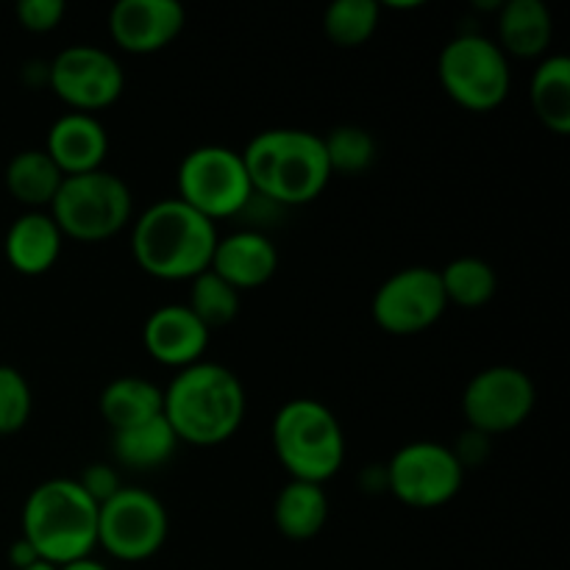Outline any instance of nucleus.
I'll use <instances>...</instances> for the list:
<instances>
[{
	"label": "nucleus",
	"instance_id": "obj_1",
	"mask_svg": "<svg viewBox=\"0 0 570 570\" xmlns=\"http://www.w3.org/2000/svg\"><path fill=\"white\" fill-rule=\"evenodd\" d=\"M248 410L245 387L232 367L220 362H198L184 367L165 387V421L178 443L212 449L239 432Z\"/></svg>",
	"mask_w": 570,
	"mask_h": 570
},
{
	"label": "nucleus",
	"instance_id": "obj_2",
	"mask_svg": "<svg viewBox=\"0 0 570 570\" xmlns=\"http://www.w3.org/2000/svg\"><path fill=\"white\" fill-rule=\"evenodd\" d=\"M243 156L256 198L278 206H304L323 195L332 181L323 137L304 128H267L259 131Z\"/></svg>",
	"mask_w": 570,
	"mask_h": 570
},
{
	"label": "nucleus",
	"instance_id": "obj_3",
	"mask_svg": "<svg viewBox=\"0 0 570 570\" xmlns=\"http://www.w3.org/2000/svg\"><path fill=\"white\" fill-rule=\"evenodd\" d=\"M217 239L215 223L178 198H161L134 220L131 254L159 282H193L212 267Z\"/></svg>",
	"mask_w": 570,
	"mask_h": 570
},
{
	"label": "nucleus",
	"instance_id": "obj_4",
	"mask_svg": "<svg viewBox=\"0 0 570 570\" xmlns=\"http://www.w3.org/2000/svg\"><path fill=\"white\" fill-rule=\"evenodd\" d=\"M98 510L78 479H48L22 504V538L39 560L61 568L98 549Z\"/></svg>",
	"mask_w": 570,
	"mask_h": 570
},
{
	"label": "nucleus",
	"instance_id": "obj_5",
	"mask_svg": "<svg viewBox=\"0 0 570 570\" xmlns=\"http://www.w3.org/2000/svg\"><path fill=\"white\" fill-rule=\"evenodd\" d=\"M276 460L295 482L326 484L345 462V432L323 401L293 399L273 415Z\"/></svg>",
	"mask_w": 570,
	"mask_h": 570
},
{
	"label": "nucleus",
	"instance_id": "obj_6",
	"mask_svg": "<svg viewBox=\"0 0 570 570\" xmlns=\"http://www.w3.org/2000/svg\"><path fill=\"white\" fill-rule=\"evenodd\" d=\"M48 215L76 243H104L131 223L134 198L128 184L109 170L67 176Z\"/></svg>",
	"mask_w": 570,
	"mask_h": 570
},
{
	"label": "nucleus",
	"instance_id": "obj_7",
	"mask_svg": "<svg viewBox=\"0 0 570 570\" xmlns=\"http://www.w3.org/2000/svg\"><path fill=\"white\" fill-rule=\"evenodd\" d=\"M438 78L445 95L468 111H493L510 98L512 67L495 39L460 33L440 50Z\"/></svg>",
	"mask_w": 570,
	"mask_h": 570
},
{
	"label": "nucleus",
	"instance_id": "obj_8",
	"mask_svg": "<svg viewBox=\"0 0 570 570\" xmlns=\"http://www.w3.org/2000/svg\"><path fill=\"white\" fill-rule=\"evenodd\" d=\"M176 184V198L212 223L243 215L256 198L243 156L226 145H200L189 150L178 165Z\"/></svg>",
	"mask_w": 570,
	"mask_h": 570
},
{
	"label": "nucleus",
	"instance_id": "obj_9",
	"mask_svg": "<svg viewBox=\"0 0 570 570\" xmlns=\"http://www.w3.org/2000/svg\"><path fill=\"white\" fill-rule=\"evenodd\" d=\"M170 534L165 504L145 488H126L98 510V549L120 562H145Z\"/></svg>",
	"mask_w": 570,
	"mask_h": 570
},
{
	"label": "nucleus",
	"instance_id": "obj_10",
	"mask_svg": "<svg viewBox=\"0 0 570 570\" xmlns=\"http://www.w3.org/2000/svg\"><path fill=\"white\" fill-rule=\"evenodd\" d=\"M387 493L412 510H438L454 501L465 484V468L454 456L451 445L434 440L406 443L390 456Z\"/></svg>",
	"mask_w": 570,
	"mask_h": 570
},
{
	"label": "nucleus",
	"instance_id": "obj_11",
	"mask_svg": "<svg viewBox=\"0 0 570 570\" xmlns=\"http://www.w3.org/2000/svg\"><path fill=\"white\" fill-rule=\"evenodd\" d=\"M538 404L532 376L515 365H490L468 382L462 393V415L468 429L495 438L521 429Z\"/></svg>",
	"mask_w": 570,
	"mask_h": 570
},
{
	"label": "nucleus",
	"instance_id": "obj_12",
	"mask_svg": "<svg viewBox=\"0 0 570 570\" xmlns=\"http://www.w3.org/2000/svg\"><path fill=\"white\" fill-rule=\"evenodd\" d=\"M48 87L70 111L95 115L120 100L126 72L109 50L98 45H70L48 65Z\"/></svg>",
	"mask_w": 570,
	"mask_h": 570
},
{
	"label": "nucleus",
	"instance_id": "obj_13",
	"mask_svg": "<svg viewBox=\"0 0 570 570\" xmlns=\"http://www.w3.org/2000/svg\"><path fill=\"white\" fill-rule=\"evenodd\" d=\"M449 309L440 273L426 265H412L384 278L371 301V315L382 332L412 337L432 328Z\"/></svg>",
	"mask_w": 570,
	"mask_h": 570
},
{
	"label": "nucleus",
	"instance_id": "obj_14",
	"mask_svg": "<svg viewBox=\"0 0 570 570\" xmlns=\"http://www.w3.org/2000/svg\"><path fill=\"white\" fill-rule=\"evenodd\" d=\"M187 11L178 0H120L109 11L111 42L134 56L159 53L184 31Z\"/></svg>",
	"mask_w": 570,
	"mask_h": 570
},
{
	"label": "nucleus",
	"instance_id": "obj_15",
	"mask_svg": "<svg viewBox=\"0 0 570 570\" xmlns=\"http://www.w3.org/2000/svg\"><path fill=\"white\" fill-rule=\"evenodd\" d=\"M212 332L187 309V304H165L148 315L142 326V345L159 365L184 371L206 360Z\"/></svg>",
	"mask_w": 570,
	"mask_h": 570
},
{
	"label": "nucleus",
	"instance_id": "obj_16",
	"mask_svg": "<svg viewBox=\"0 0 570 570\" xmlns=\"http://www.w3.org/2000/svg\"><path fill=\"white\" fill-rule=\"evenodd\" d=\"M209 271L232 284L237 293L259 289L276 276L278 248L259 228H239L217 239Z\"/></svg>",
	"mask_w": 570,
	"mask_h": 570
},
{
	"label": "nucleus",
	"instance_id": "obj_17",
	"mask_svg": "<svg viewBox=\"0 0 570 570\" xmlns=\"http://www.w3.org/2000/svg\"><path fill=\"white\" fill-rule=\"evenodd\" d=\"M45 154L65 178L104 170V161L109 156V131L95 115L67 111L50 126Z\"/></svg>",
	"mask_w": 570,
	"mask_h": 570
},
{
	"label": "nucleus",
	"instance_id": "obj_18",
	"mask_svg": "<svg viewBox=\"0 0 570 570\" xmlns=\"http://www.w3.org/2000/svg\"><path fill=\"white\" fill-rule=\"evenodd\" d=\"M65 248V234L48 212H22L3 239L6 262L20 276H45L53 271Z\"/></svg>",
	"mask_w": 570,
	"mask_h": 570
},
{
	"label": "nucleus",
	"instance_id": "obj_19",
	"mask_svg": "<svg viewBox=\"0 0 570 570\" xmlns=\"http://www.w3.org/2000/svg\"><path fill=\"white\" fill-rule=\"evenodd\" d=\"M495 33L507 59H540L554 39V17L543 0H507L495 17Z\"/></svg>",
	"mask_w": 570,
	"mask_h": 570
},
{
	"label": "nucleus",
	"instance_id": "obj_20",
	"mask_svg": "<svg viewBox=\"0 0 570 570\" xmlns=\"http://www.w3.org/2000/svg\"><path fill=\"white\" fill-rule=\"evenodd\" d=\"M328 510L332 507H328L323 484L289 479L273 501V523L282 538L293 540V543H306L323 532V527L328 523Z\"/></svg>",
	"mask_w": 570,
	"mask_h": 570
},
{
	"label": "nucleus",
	"instance_id": "obj_21",
	"mask_svg": "<svg viewBox=\"0 0 570 570\" xmlns=\"http://www.w3.org/2000/svg\"><path fill=\"white\" fill-rule=\"evenodd\" d=\"M98 410L111 432H122L165 415V390L142 376H117L100 393Z\"/></svg>",
	"mask_w": 570,
	"mask_h": 570
},
{
	"label": "nucleus",
	"instance_id": "obj_22",
	"mask_svg": "<svg viewBox=\"0 0 570 570\" xmlns=\"http://www.w3.org/2000/svg\"><path fill=\"white\" fill-rule=\"evenodd\" d=\"M3 181L11 198L26 206V212H48L65 176L50 161L45 148H28L11 156Z\"/></svg>",
	"mask_w": 570,
	"mask_h": 570
},
{
	"label": "nucleus",
	"instance_id": "obj_23",
	"mask_svg": "<svg viewBox=\"0 0 570 570\" xmlns=\"http://www.w3.org/2000/svg\"><path fill=\"white\" fill-rule=\"evenodd\" d=\"M178 438L165 421V415L145 421L139 426L122 429V432H111V456L120 468H131V471H154L165 462L173 460L178 451Z\"/></svg>",
	"mask_w": 570,
	"mask_h": 570
},
{
	"label": "nucleus",
	"instance_id": "obj_24",
	"mask_svg": "<svg viewBox=\"0 0 570 570\" xmlns=\"http://www.w3.org/2000/svg\"><path fill=\"white\" fill-rule=\"evenodd\" d=\"M534 117L557 137L570 134V59L562 53L543 56L529 83Z\"/></svg>",
	"mask_w": 570,
	"mask_h": 570
},
{
	"label": "nucleus",
	"instance_id": "obj_25",
	"mask_svg": "<svg viewBox=\"0 0 570 570\" xmlns=\"http://www.w3.org/2000/svg\"><path fill=\"white\" fill-rule=\"evenodd\" d=\"M440 273V284L449 306H462V309H479V306L490 304L499 289V276H495L493 265L479 256H460L451 259Z\"/></svg>",
	"mask_w": 570,
	"mask_h": 570
},
{
	"label": "nucleus",
	"instance_id": "obj_26",
	"mask_svg": "<svg viewBox=\"0 0 570 570\" xmlns=\"http://www.w3.org/2000/svg\"><path fill=\"white\" fill-rule=\"evenodd\" d=\"M382 22L376 0H334L323 11V33L337 48H362Z\"/></svg>",
	"mask_w": 570,
	"mask_h": 570
},
{
	"label": "nucleus",
	"instance_id": "obj_27",
	"mask_svg": "<svg viewBox=\"0 0 570 570\" xmlns=\"http://www.w3.org/2000/svg\"><path fill=\"white\" fill-rule=\"evenodd\" d=\"M187 309L204 323L209 332L226 328L239 315V293L228 282H223L217 273L206 271L189 282Z\"/></svg>",
	"mask_w": 570,
	"mask_h": 570
},
{
	"label": "nucleus",
	"instance_id": "obj_28",
	"mask_svg": "<svg viewBox=\"0 0 570 570\" xmlns=\"http://www.w3.org/2000/svg\"><path fill=\"white\" fill-rule=\"evenodd\" d=\"M323 148H326L328 167L334 173H343V176H360L367 167L376 161L379 145L367 128L362 126H337L323 137Z\"/></svg>",
	"mask_w": 570,
	"mask_h": 570
},
{
	"label": "nucleus",
	"instance_id": "obj_29",
	"mask_svg": "<svg viewBox=\"0 0 570 570\" xmlns=\"http://www.w3.org/2000/svg\"><path fill=\"white\" fill-rule=\"evenodd\" d=\"M33 412V393L28 379L17 367L0 365V434L26 429Z\"/></svg>",
	"mask_w": 570,
	"mask_h": 570
},
{
	"label": "nucleus",
	"instance_id": "obj_30",
	"mask_svg": "<svg viewBox=\"0 0 570 570\" xmlns=\"http://www.w3.org/2000/svg\"><path fill=\"white\" fill-rule=\"evenodd\" d=\"M17 20L31 33H50L61 26L67 14L65 0H20L14 9Z\"/></svg>",
	"mask_w": 570,
	"mask_h": 570
},
{
	"label": "nucleus",
	"instance_id": "obj_31",
	"mask_svg": "<svg viewBox=\"0 0 570 570\" xmlns=\"http://www.w3.org/2000/svg\"><path fill=\"white\" fill-rule=\"evenodd\" d=\"M78 484L83 488V493L95 501V504H106L111 495H117L122 490L120 473L115 471V465H106V462H92L81 471Z\"/></svg>",
	"mask_w": 570,
	"mask_h": 570
},
{
	"label": "nucleus",
	"instance_id": "obj_32",
	"mask_svg": "<svg viewBox=\"0 0 570 570\" xmlns=\"http://www.w3.org/2000/svg\"><path fill=\"white\" fill-rule=\"evenodd\" d=\"M451 451H454V456L460 460V465L468 471V468H473V465H479V462L488 460L490 438L473 432V429H465V432H462V438L456 440V445H451Z\"/></svg>",
	"mask_w": 570,
	"mask_h": 570
},
{
	"label": "nucleus",
	"instance_id": "obj_33",
	"mask_svg": "<svg viewBox=\"0 0 570 570\" xmlns=\"http://www.w3.org/2000/svg\"><path fill=\"white\" fill-rule=\"evenodd\" d=\"M33 562H39L37 549H33V546L20 534V538L9 546V566L14 570H26V568H31Z\"/></svg>",
	"mask_w": 570,
	"mask_h": 570
},
{
	"label": "nucleus",
	"instance_id": "obj_34",
	"mask_svg": "<svg viewBox=\"0 0 570 570\" xmlns=\"http://www.w3.org/2000/svg\"><path fill=\"white\" fill-rule=\"evenodd\" d=\"M59 570H111L106 562L95 560V557H83V560H76L70 562V566H61Z\"/></svg>",
	"mask_w": 570,
	"mask_h": 570
},
{
	"label": "nucleus",
	"instance_id": "obj_35",
	"mask_svg": "<svg viewBox=\"0 0 570 570\" xmlns=\"http://www.w3.org/2000/svg\"><path fill=\"white\" fill-rule=\"evenodd\" d=\"M26 570H59V568L50 566V562H45V560H39V562H33V566L26 568Z\"/></svg>",
	"mask_w": 570,
	"mask_h": 570
}]
</instances>
